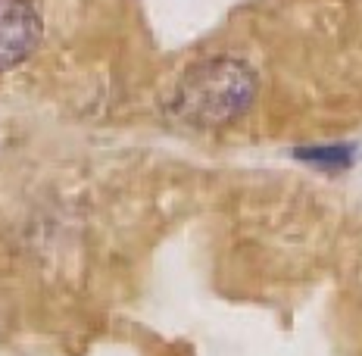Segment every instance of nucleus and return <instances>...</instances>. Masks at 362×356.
<instances>
[{
	"label": "nucleus",
	"mask_w": 362,
	"mask_h": 356,
	"mask_svg": "<svg viewBox=\"0 0 362 356\" xmlns=\"http://www.w3.org/2000/svg\"><path fill=\"white\" fill-rule=\"evenodd\" d=\"M256 75L240 59H206L181 79L175 113L194 125H222L238 119L253 103Z\"/></svg>",
	"instance_id": "nucleus-1"
},
{
	"label": "nucleus",
	"mask_w": 362,
	"mask_h": 356,
	"mask_svg": "<svg viewBox=\"0 0 362 356\" xmlns=\"http://www.w3.org/2000/svg\"><path fill=\"white\" fill-rule=\"evenodd\" d=\"M41 41V19L32 0H0V72L19 66Z\"/></svg>",
	"instance_id": "nucleus-2"
}]
</instances>
